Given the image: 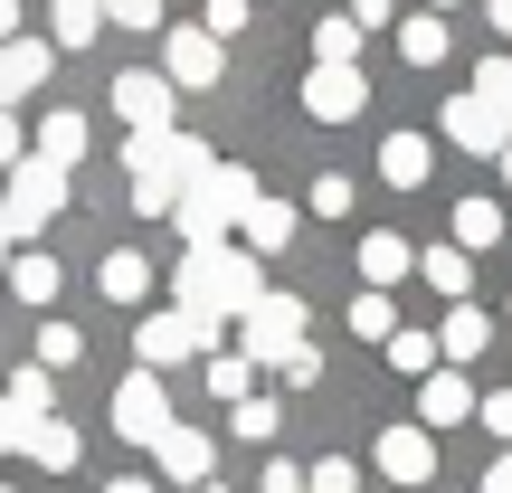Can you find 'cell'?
Instances as JSON below:
<instances>
[{
	"label": "cell",
	"mask_w": 512,
	"mask_h": 493,
	"mask_svg": "<svg viewBox=\"0 0 512 493\" xmlns=\"http://www.w3.org/2000/svg\"><path fill=\"white\" fill-rule=\"evenodd\" d=\"M304 114H313V124H351V114H370V76L361 67H313L304 76Z\"/></svg>",
	"instance_id": "cell-9"
},
{
	"label": "cell",
	"mask_w": 512,
	"mask_h": 493,
	"mask_svg": "<svg viewBox=\"0 0 512 493\" xmlns=\"http://www.w3.org/2000/svg\"><path fill=\"white\" fill-rule=\"evenodd\" d=\"M370 465H380L389 484H427V475H437V437H427V427L408 418V427H389V437L370 446Z\"/></svg>",
	"instance_id": "cell-12"
},
{
	"label": "cell",
	"mask_w": 512,
	"mask_h": 493,
	"mask_svg": "<svg viewBox=\"0 0 512 493\" xmlns=\"http://www.w3.org/2000/svg\"><path fill=\"white\" fill-rule=\"evenodd\" d=\"M503 313H512V304H503Z\"/></svg>",
	"instance_id": "cell-53"
},
{
	"label": "cell",
	"mask_w": 512,
	"mask_h": 493,
	"mask_svg": "<svg viewBox=\"0 0 512 493\" xmlns=\"http://www.w3.org/2000/svg\"><path fill=\"white\" fill-rule=\"evenodd\" d=\"M38 427H48V418H29V408H19L10 389H0V456H19V446H29Z\"/></svg>",
	"instance_id": "cell-35"
},
{
	"label": "cell",
	"mask_w": 512,
	"mask_h": 493,
	"mask_svg": "<svg viewBox=\"0 0 512 493\" xmlns=\"http://www.w3.org/2000/svg\"><path fill=\"white\" fill-rule=\"evenodd\" d=\"M95 285H105V304H143L152 294V256L143 247H105L95 256Z\"/></svg>",
	"instance_id": "cell-15"
},
{
	"label": "cell",
	"mask_w": 512,
	"mask_h": 493,
	"mask_svg": "<svg viewBox=\"0 0 512 493\" xmlns=\"http://www.w3.org/2000/svg\"><path fill=\"white\" fill-rule=\"evenodd\" d=\"M351 332H361V342H380V351H389V332H399V313H389V294H370V285L351 294Z\"/></svg>",
	"instance_id": "cell-29"
},
{
	"label": "cell",
	"mask_w": 512,
	"mask_h": 493,
	"mask_svg": "<svg viewBox=\"0 0 512 493\" xmlns=\"http://www.w3.org/2000/svg\"><path fill=\"white\" fill-rule=\"evenodd\" d=\"M361 57V19H313V67H351Z\"/></svg>",
	"instance_id": "cell-25"
},
{
	"label": "cell",
	"mask_w": 512,
	"mask_h": 493,
	"mask_svg": "<svg viewBox=\"0 0 512 493\" xmlns=\"http://www.w3.org/2000/svg\"><path fill=\"white\" fill-rule=\"evenodd\" d=\"M200 29H209V38H238V29H247V0H209Z\"/></svg>",
	"instance_id": "cell-40"
},
{
	"label": "cell",
	"mask_w": 512,
	"mask_h": 493,
	"mask_svg": "<svg viewBox=\"0 0 512 493\" xmlns=\"http://www.w3.org/2000/svg\"><path fill=\"white\" fill-rule=\"evenodd\" d=\"M105 493H162V484H143V475H114V484H105Z\"/></svg>",
	"instance_id": "cell-48"
},
{
	"label": "cell",
	"mask_w": 512,
	"mask_h": 493,
	"mask_svg": "<svg viewBox=\"0 0 512 493\" xmlns=\"http://www.w3.org/2000/svg\"><path fill=\"white\" fill-rule=\"evenodd\" d=\"M484 19H494V38H512V0H484Z\"/></svg>",
	"instance_id": "cell-46"
},
{
	"label": "cell",
	"mask_w": 512,
	"mask_h": 493,
	"mask_svg": "<svg viewBox=\"0 0 512 493\" xmlns=\"http://www.w3.org/2000/svg\"><path fill=\"white\" fill-rule=\"evenodd\" d=\"M0 493H10V484H0Z\"/></svg>",
	"instance_id": "cell-52"
},
{
	"label": "cell",
	"mask_w": 512,
	"mask_h": 493,
	"mask_svg": "<svg viewBox=\"0 0 512 493\" xmlns=\"http://www.w3.org/2000/svg\"><path fill=\"white\" fill-rule=\"evenodd\" d=\"M228 427H238L247 446H266L275 427H285V408H275V399H238V408H228Z\"/></svg>",
	"instance_id": "cell-34"
},
{
	"label": "cell",
	"mask_w": 512,
	"mask_h": 493,
	"mask_svg": "<svg viewBox=\"0 0 512 493\" xmlns=\"http://www.w3.org/2000/svg\"><path fill=\"white\" fill-rule=\"evenodd\" d=\"M389 370H408V380H427V370H446L437 332H389Z\"/></svg>",
	"instance_id": "cell-26"
},
{
	"label": "cell",
	"mask_w": 512,
	"mask_h": 493,
	"mask_svg": "<svg viewBox=\"0 0 512 493\" xmlns=\"http://www.w3.org/2000/svg\"><path fill=\"white\" fill-rule=\"evenodd\" d=\"M351 19H361V29H389V19H399V0H351Z\"/></svg>",
	"instance_id": "cell-44"
},
{
	"label": "cell",
	"mask_w": 512,
	"mask_h": 493,
	"mask_svg": "<svg viewBox=\"0 0 512 493\" xmlns=\"http://www.w3.org/2000/svg\"><path fill=\"white\" fill-rule=\"evenodd\" d=\"M19 162H29V143H19V114H0V181H10Z\"/></svg>",
	"instance_id": "cell-41"
},
{
	"label": "cell",
	"mask_w": 512,
	"mask_h": 493,
	"mask_svg": "<svg viewBox=\"0 0 512 493\" xmlns=\"http://www.w3.org/2000/svg\"><path fill=\"white\" fill-rule=\"evenodd\" d=\"M114 437H133V446H162V437H171V399H162V370H133V380L114 389Z\"/></svg>",
	"instance_id": "cell-6"
},
{
	"label": "cell",
	"mask_w": 512,
	"mask_h": 493,
	"mask_svg": "<svg viewBox=\"0 0 512 493\" xmlns=\"http://www.w3.org/2000/svg\"><path fill=\"white\" fill-rule=\"evenodd\" d=\"M304 484L313 493H361V465H351V456H323V465H304Z\"/></svg>",
	"instance_id": "cell-36"
},
{
	"label": "cell",
	"mask_w": 512,
	"mask_h": 493,
	"mask_svg": "<svg viewBox=\"0 0 512 493\" xmlns=\"http://www.w3.org/2000/svg\"><path fill=\"white\" fill-rule=\"evenodd\" d=\"M418 275L446 294V304H465V294H475V256H465L456 238H437V247H427V256H418Z\"/></svg>",
	"instance_id": "cell-21"
},
{
	"label": "cell",
	"mask_w": 512,
	"mask_h": 493,
	"mask_svg": "<svg viewBox=\"0 0 512 493\" xmlns=\"http://www.w3.org/2000/svg\"><path fill=\"white\" fill-rule=\"evenodd\" d=\"M105 19H114V29H152V19H162V0H105Z\"/></svg>",
	"instance_id": "cell-39"
},
{
	"label": "cell",
	"mask_w": 512,
	"mask_h": 493,
	"mask_svg": "<svg viewBox=\"0 0 512 493\" xmlns=\"http://www.w3.org/2000/svg\"><path fill=\"white\" fill-rule=\"evenodd\" d=\"M29 456L48 465V475H67V465L86 456V446H76V427H67V418H48V427H38V437H29Z\"/></svg>",
	"instance_id": "cell-30"
},
{
	"label": "cell",
	"mask_w": 512,
	"mask_h": 493,
	"mask_svg": "<svg viewBox=\"0 0 512 493\" xmlns=\"http://www.w3.org/2000/svg\"><path fill=\"white\" fill-rule=\"evenodd\" d=\"M256 493H313V484H304V465H266V484H256Z\"/></svg>",
	"instance_id": "cell-43"
},
{
	"label": "cell",
	"mask_w": 512,
	"mask_h": 493,
	"mask_svg": "<svg viewBox=\"0 0 512 493\" xmlns=\"http://www.w3.org/2000/svg\"><path fill=\"white\" fill-rule=\"evenodd\" d=\"M200 342H209V323H190L181 304H171V313H143V332H133V351H143V370H171V361H190Z\"/></svg>",
	"instance_id": "cell-11"
},
{
	"label": "cell",
	"mask_w": 512,
	"mask_h": 493,
	"mask_svg": "<svg viewBox=\"0 0 512 493\" xmlns=\"http://www.w3.org/2000/svg\"><path fill=\"white\" fill-rule=\"evenodd\" d=\"M427 171H437V143H427V133H389L380 143V181L389 190H418Z\"/></svg>",
	"instance_id": "cell-20"
},
{
	"label": "cell",
	"mask_w": 512,
	"mask_h": 493,
	"mask_svg": "<svg viewBox=\"0 0 512 493\" xmlns=\"http://www.w3.org/2000/svg\"><path fill=\"white\" fill-rule=\"evenodd\" d=\"M171 105H181V86H171L162 67L114 76V114H124V133H171Z\"/></svg>",
	"instance_id": "cell-7"
},
{
	"label": "cell",
	"mask_w": 512,
	"mask_h": 493,
	"mask_svg": "<svg viewBox=\"0 0 512 493\" xmlns=\"http://www.w3.org/2000/svg\"><path fill=\"white\" fill-rule=\"evenodd\" d=\"M171 294H181V313L190 323H247V304L266 294V275H256V256L247 247H190L181 256V275H171Z\"/></svg>",
	"instance_id": "cell-1"
},
{
	"label": "cell",
	"mask_w": 512,
	"mask_h": 493,
	"mask_svg": "<svg viewBox=\"0 0 512 493\" xmlns=\"http://www.w3.org/2000/svg\"><path fill=\"white\" fill-rule=\"evenodd\" d=\"M209 171H219V162H209V143H200V133H181V124H171V133H133V143H124L133 209H181V190L209 181Z\"/></svg>",
	"instance_id": "cell-2"
},
{
	"label": "cell",
	"mask_w": 512,
	"mask_h": 493,
	"mask_svg": "<svg viewBox=\"0 0 512 493\" xmlns=\"http://www.w3.org/2000/svg\"><path fill=\"white\" fill-rule=\"evenodd\" d=\"M503 181H512V152H503Z\"/></svg>",
	"instance_id": "cell-49"
},
{
	"label": "cell",
	"mask_w": 512,
	"mask_h": 493,
	"mask_svg": "<svg viewBox=\"0 0 512 493\" xmlns=\"http://www.w3.org/2000/svg\"><path fill=\"white\" fill-rule=\"evenodd\" d=\"M437 10H456V0H437Z\"/></svg>",
	"instance_id": "cell-51"
},
{
	"label": "cell",
	"mask_w": 512,
	"mask_h": 493,
	"mask_svg": "<svg viewBox=\"0 0 512 493\" xmlns=\"http://www.w3.org/2000/svg\"><path fill=\"white\" fill-rule=\"evenodd\" d=\"M247 380H256V361H247V351H219V361H209V389H219L228 408H238V399H256Z\"/></svg>",
	"instance_id": "cell-33"
},
{
	"label": "cell",
	"mask_w": 512,
	"mask_h": 493,
	"mask_svg": "<svg viewBox=\"0 0 512 493\" xmlns=\"http://www.w3.org/2000/svg\"><path fill=\"white\" fill-rule=\"evenodd\" d=\"M484 493H512V446H503L494 465H484Z\"/></svg>",
	"instance_id": "cell-45"
},
{
	"label": "cell",
	"mask_w": 512,
	"mask_h": 493,
	"mask_svg": "<svg viewBox=\"0 0 512 493\" xmlns=\"http://www.w3.org/2000/svg\"><path fill=\"white\" fill-rule=\"evenodd\" d=\"M475 380H465V370H427V380H418V427H427V437H437V427H465V418H475Z\"/></svg>",
	"instance_id": "cell-13"
},
{
	"label": "cell",
	"mask_w": 512,
	"mask_h": 493,
	"mask_svg": "<svg viewBox=\"0 0 512 493\" xmlns=\"http://www.w3.org/2000/svg\"><path fill=\"white\" fill-rule=\"evenodd\" d=\"M446 48H456V38H446V19H437V10H418V19H399V57H408V67H437Z\"/></svg>",
	"instance_id": "cell-23"
},
{
	"label": "cell",
	"mask_w": 512,
	"mask_h": 493,
	"mask_svg": "<svg viewBox=\"0 0 512 493\" xmlns=\"http://www.w3.org/2000/svg\"><path fill=\"white\" fill-rule=\"evenodd\" d=\"M67 209V171H48V162H19L10 181H0V238L10 247H29L38 228Z\"/></svg>",
	"instance_id": "cell-4"
},
{
	"label": "cell",
	"mask_w": 512,
	"mask_h": 493,
	"mask_svg": "<svg viewBox=\"0 0 512 493\" xmlns=\"http://www.w3.org/2000/svg\"><path fill=\"white\" fill-rule=\"evenodd\" d=\"M475 418H484V427H494V437L512 446V389H494V399H484V408H475Z\"/></svg>",
	"instance_id": "cell-42"
},
{
	"label": "cell",
	"mask_w": 512,
	"mask_h": 493,
	"mask_svg": "<svg viewBox=\"0 0 512 493\" xmlns=\"http://www.w3.org/2000/svg\"><path fill=\"white\" fill-rule=\"evenodd\" d=\"M351 200H361V181H342V171H323V181L304 190V209H313V219H351Z\"/></svg>",
	"instance_id": "cell-31"
},
{
	"label": "cell",
	"mask_w": 512,
	"mask_h": 493,
	"mask_svg": "<svg viewBox=\"0 0 512 493\" xmlns=\"http://www.w3.org/2000/svg\"><path fill=\"white\" fill-rule=\"evenodd\" d=\"M48 86V48H38V38H10V48H0V114L19 105V95H38Z\"/></svg>",
	"instance_id": "cell-19"
},
{
	"label": "cell",
	"mask_w": 512,
	"mask_h": 493,
	"mask_svg": "<svg viewBox=\"0 0 512 493\" xmlns=\"http://www.w3.org/2000/svg\"><path fill=\"white\" fill-rule=\"evenodd\" d=\"M162 76H171V86H219V76H228V48L209 29H171L162 38Z\"/></svg>",
	"instance_id": "cell-10"
},
{
	"label": "cell",
	"mask_w": 512,
	"mask_h": 493,
	"mask_svg": "<svg viewBox=\"0 0 512 493\" xmlns=\"http://www.w3.org/2000/svg\"><path fill=\"white\" fill-rule=\"evenodd\" d=\"M152 456H162V475H171V484H190V493H200V484H209V465H219V446H209L200 427H171Z\"/></svg>",
	"instance_id": "cell-17"
},
{
	"label": "cell",
	"mask_w": 512,
	"mask_h": 493,
	"mask_svg": "<svg viewBox=\"0 0 512 493\" xmlns=\"http://www.w3.org/2000/svg\"><path fill=\"white\" fill-rule=\"evenodd\" d=\"M475 95L494 114H512V57H484V67H475Z\"/></svg>",
	"instance_id": "cell-37"
},
{
	"label": "cell",
	"mask_w": 512,
	"mask_h": 493,
	"mask_svg": "<svg viewBox=\"0 0 512 493\" xmlns=\"http://www.w3.org/2000/svg\"><path fill=\"white\" fill-rule=\"evenodd\" d=\"M38 162H48V171L86 162V114H38Z\"/></svg>",
	"instance_id": "cell-22"
},
{
	"label": "cell",
	"mask_w": 512,
	"mask_h": 493,
	"mask_svg": "<svg viewBox=\"0 0 512 493\" xmlns=\"http://www.w3.org/2000/svg\"><path fill=\"white\" fill-rule=\"evenodd\" d=\"M238 351H247V361H266V370H285L294 361V351H304V294H256V304H247V323H238Z\"/></svg>",
	"instance_id": "cell-5"
},
{
	"label": "cell",
	"mask_w": 512,
	"mask_h": 493,
	"mask_svg": "<svg viewBox=\"0 0 512 493\" xmlns=\"http://www.w3.org/2000/svg\"><path fill=\"white\" fill-rule=\"evenodd\" d=\"M238 247L247 256H285L294 247V200H266V190H256V209L238 219Z\"/></svg>",
	"instance_id": "cell-14"
},
{
	"label": "cell",
	"mask_w": 512,
	"mask_h": 493,
	"mask_svg": "<svg viewBox=\"0 0 512 493\" xmlns=\"http://www.w3.org/2000/svg\"><path fill=\"white\" fill-rule=\"evenodd\" d=\"M105 29V0H57V48H95Z\"/></svg>",
	"instance_id": "cell-28"
},
{
	"label": "cell",
	"mask_w": 512,
	"mask_h": 493,
	"mask_svg": "<svg viewBox=\"0 0 512 493\" xmlns=\"http://www.w3.org/2000/svg\"><path fill=\"white\" fill-rule=\"evenodd\" d=\"M200 493H228V484H200Z\"/></svg>",
	"instance_id": "cell-50"
},
{
	"label": "cell",
	"mask_w": 512,
	"mask_h": 493,
	"mask_svg": "<svg viewBox=\"0 0 512 493\" xmlns=\"http://www.w3.org/2000/svg\"><path fill=\"white\" fill-rule=\"evenodd\" d=\"M10 38H19V0H0V48H10Z\"/></svg>",
	"instance_id": "cell-47"
},
{
	"label": "cell",
	"mask_w": 512,
	"mask_h": 493,
	"mask_svg": "<svg viewBox=\"0 0 512 493\" xmlns=\"http://www.w3.org/2000/svg\"><path fill=\"white\" fill-rule=\"evenodd\" d=\"M247 209H256V171L219 162L209 181H190V190H181V209H171V219H181V238H190V247H228Z\"/></svg>",
	"instance_id": "cell-3"
},
{
	"label": "cell",
	"mask_w": 512,
	"mask_h": 493,
	"mask_svg": "<svg viewBox=\"0 0 512 493\" xmlns=\"http://www.w3.org/2000/svg\"><path fill=\"white\" fill-rule=\"evenodd\" d=\"M446 143H456V152H494V162H503V152H512V114H494L475 86H465V95H446Z\"/></svg>",
	"instance_id": "cell-8"
},
{
	"label": "cell",
	"mask_w": 512,
	"mask_h": 493,
	"mask_svg": "<svg viewBox=\"0 0 512 493\" xmlns=\"http://www.w3.org/2000/svg\"><path fill=\"white\" fill-rule=\"evenodd\" d=\"M494 238H503V209L494 200H456V247L475 256V247H494Z\"/></svg>",
	"instance_id": "cell-27"
},
{
	"label": "cell",
	"mask_w": 512,
	"mask_h": 493,
	"mask_svg": "<svg viewBox=\"0 0 512 493\" xmlns=\"http://www.w3.org/2000/svg\"><path fill=\"white\" fill-rule=\"evenodd\" d=\"M10 399L29 408V418H48V399H57V389H48V370H10Z\"/></svg>",
	"instance_id": "cell-38"
},
{
	"label": "cell",
	"mask_w": 512,
	"mask_h": 493,
	"mask_svg": "<svg viewBox=\"0 0 512 493\" xmlns=\"http://www.w3.org/2000/svg\"><path fill=\"white\" fill-rule=\"evenodd\" d=\"M437 351H446V370L484 361V351H494V313H484V304H456V313H446V332H437Z\"/></svg>",
	"instance_id": "cell-16"
},
{
	"label": "cell",
	"mask_w": 512,
	"mask_h": 493,
	"mask_svg": "<svg viewBox=\"0 0 512 493\" xmlns=\"http://www.w3.org/2000/svg\"><path fill=\"white\" fill-rule=\"evenodd\" d=\"M399 275H418L408 238H399V228H370V238H361V285H370V294H389Z\"/></svg>",
	"instance_id": "cell-18"
},
{
	"label": "cell",
	"mask_w": 512,
	"mask_h": 493,
	"mask_svg": "<svg viewBox=\"0 0 512 493\" xmlns=\"http://www.w3.org/2000/svg\"><path fill=\"white\" fill-rule=\"evenodd\" d=\"M10 285H19V304H57V256L19 247V256H10Z\"/></svg>",
	"instance_id": "cell-24"
},
{
	"label": "cell",
	"mask_w": 512,
	"mask_h": 493,
	"mask_svg": "<svg viewBox=\"0 0 512 493\" xmlns=\"http://www.w3.org/2000/svg\"><path fill=\"white\" fill-rule=\"evenodd\" d=\"M76 351H86V332H76V323H57V313H48V323H38V370H67Z\"/></svg>",
	"instance_id": "cell-32"
}]
</instances>
